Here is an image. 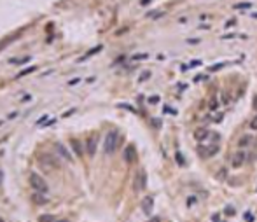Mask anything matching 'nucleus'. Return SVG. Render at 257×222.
<instances>
[{"mask_svg":"<svg viewBox=\"0 0 257 222\" xmlns=\"http://www.w3.org/2000/svg\"><path fill=\"white\" fill-rule=\"evenodd\" d=\"M0 222H5V220H4V219H0Z\"/></svg>","mask_w":257,"mask_h":222,"instance_id":"4c0bfd02","label":"nucleus"},{"mask_svg":"<svg viewBox=\"0 0 257 222\" xmlns=\"http://www.w3.org/2000/svg\"><path fill=\"white\" fill-rule=\"evenodd\" d=\"M147 187V173L145 170H138L135 175V180H133V191L135 193H142Z\"/></svg>","mask_w":257,"mask_h":222,"instance_id":"20e7f679","label":"nucleus"},{"mask_svg":"<svg viewBox=\"0 0 257 222\" xmlns=\"http://www.w3.org/2000/svg\"><path fill=\"white\" fill-rule=\"evenodd\" d=\"M142 210H144V213L145 215H151L154 210V198L152 196H145L144 198V201H142Z\"/></svg>","mask_w":257,"mask_h":222,"instance_id":"1a4fd4ad","label":"nucleus"},{"mask_svg":"<svg viewBox=\"0 0 257 222\" xmlns=\"http://www.w3.org/2000/svg\"><path fill=\"white\" fill-rule=\"evenodd\" d=\"M187 44H191V46H196V44H200V40H198V39H189Z\"/></svg>","mask_w":257,"mask_h":222,"instance_id":"bb28decb","label":"nucleus"},{"mask_svg":"<svg viewBox=\"0 0 257 222\" xmlns=\"http://www.w3.org/2000/svg\"><path fill=\"white\" fill-rule=\"evenodd\" d=\"M250 16H252V18H257V12L255 14H250Z\"/></svg>","mask_w":257,"mask_h":222,"instance_id":"c9c22d12","label":"nucleus"},{"mask_svg":"<svg viewBox=\"0 0 257 222\" xmlns=\"http://www.w3.org/2000/svg\"><path fill=\"white\" fill-rule=\"evenodd\" d=\"M79 81H81V79H74V81H70V82H68V84H70V86H75V84H77V82H79Z\"/></svg>","mask_w":257,"mask_h":222,"instance_id":"7c9ffc66","label":"nucleus"},{"mask_svg":"<svg viewBox=\"0 0 257 222\" xmlns=\"http://www.w3.org/2000/svg\"><path fill=\"white\" fill-rule=\"evenodd\" d=\"M234 23H236V21H234V19H231V21H227V23H226V28H229V26H233V25H234Z\"/></svg>","mask_w":257,"mask_h":222,"instance_id":"c756f323","label":"nucleus"},{"mask_svg":"<svg viewBox=\"0 0 257 222\" xmlns=\"http://www.w3.org/2000/svg\"><path fill=\"white\" fill-rule=\"evenodd\" d=\"M250 128H252V130H257V116L250 121Z\"/></svg>","mask_w":257,"mask_h":222,"instance_id":"b1692460","label":"nucleus"},{"mask_svg":"<svg viewBox=\"0 0 257 222\" xmlns=\"http://www.w3.org/2000/svg\"><path fill=\"white\" fill-rule=\"evenodd\" d=\"M123 158H124V161H126V163H130V165H131V163H135V161H137V149H135L133 145H128V147L124 149Z\"/></svg>","mask_w":257,"mask_h":222,"instance_id":"6e6552de","label":"nucleus"},{"mask_svg":"<svg viewBox=\"0 0 257 222\" xmlns=\"http://www.w3.org/2000/svg\"><path fill=\"white\" fill-rule=\"evenodd\" d=\"M2 179H4V173H2V172H0V182H2Z\"/></svg>","mask_w":257,"mask_h":222,"instance_id":"f704fd0d","label":"nucleus"},{"mask_svg":"<svg viewBox=\"0 0 257 222\" xmlns=\"http://www.w3.org/2000/svg\"><path fill=\"white\" fill-rule=\"evenodd\" d=\"M39 163L44 170H51V168H58V161L53 154H42L39 158Z\"/></svg>","mask_w":257,"mask_h":222,"instance_id":"423d86ee","label":"nucleus"},{"mask_svg":"<svg viewBox=\"0 0 257 222\" xmlns=\"http://www.w3.org/2000/svg\"><path fill=\"white\" fill-rule=\"evenodd\" d=\"M117 144H119V133L117 131H109L107 133V137H105V152L109 154H114L116 152V149H117Z\"/></svg>","mask_w":257,"mask_h":222,"instance_id":"f03ea898","label":"nucleus"},{"mask_svg":"<svg viewBox=\"0 0 257 222\" xmlns=\"http://www.w3.org/2000/svg\"><path fill=\"white\" fill-rule=\"evenodd\" d=\"M252 140H254V137H250V135H243L241 138L238 140V145L241 147H248V145H252Z\"/></svg>","mask_w":257,"mask_h":222,"instance_id":"f8f14e48","label":"nucleus"},{"mask_svg":"<svg viewBox=\"0 0 257 222\" xmlns=\"http://www.w3.org/2000/svg\"><path fill=\"white\" fill-rule=\"evenodd\" d=\"M54 149H56V152L60 154L63 159H67V161H72V159H74V158H72V154L68 152V149L63 145V144H60V142H58V144H54Z\"/></svg>","mask_w":257,"mask_h":222,"instance_id":"9d476101","label":"nucleus"},{"mask_svg":"<svg viewBox=\"0 0 257 222\" xmlns=\"http://www.w3.org/2000/svg\"><path fill=\"white\" fill-rule=\"evenodd\" d=\"M217 105H219V103H217V100H214V98H212V100H210V110H215Z\"/></svg>","mask_w":257,"mask_h":222,"instance_id":"6ab92c4d","label":"nucleus"},{"mask_svg":"<svg viewBox=\"0 0 257 222\" xmlns=\"http://www.w3.org/2000/svg\"><path fill=\"white\" fill-rule=\"evenodd\" d=\"M40 194H42V193H37L33 199H35L37 203H39V205H44V203H46V199H44V198H40Z\"/></svg>","mask_w":257,"mask_h":222,"instance_id":"a211bd4d","label":"nucleus"},{"mask_svg":"<svg viewBox=\"0 0 257 222\" xmlns=\"http://www.w3.org/2000/svg\"><path fill=\"white\" fill-rule=\"evenodd\" d=\"M254 109H255V110H257V96L254 98Z\"/></svg>","mask_w":257,"mask_h":222,"instance_id":"473e14b6","label":"nucleus"},{"mask_svg":"<svg viewBox=\"0 0 257 222\" xmlns=\"http://www.w3.org/2000/svg\"><path fill=\"white\" fill-rule=\"evenodd\" d=\"M245 219H247L248 222H252V220H254V217H252V213H245Z\"/></svg>","mask_w":257,"mask_h":222,"instance_id":"c85d7f7f","label":"nucleus"},{"mask_svg":"<svg viewBox=\"0 0 257 222\" xmlns=\"http://www.w3.org/2000/svg\"><path fill=\"white\" fill-rule=\"evenodd\" d=\"M212 222H219V215H214V219H212Z\"/></svg>","mask_w":257,"mask_h":222,"instance_id":"2f4dec72","label":"nucleus"},{"mask_svg":"<svg viewBox=\"0 0 257 222\" xmlns=\"http://www.w3.org/2000/svg\"><path fill=\"white\" fill-rule=\"evenodd\" d=\"M210 137H212V131L207 130V128H198L194 131V138L198 140V142H208Z\"/></svg>","mask_w":257,"mask_h":222,"instance_id":"0eeeda50","label":"nucleus"},{"mask_svg":"<svg viewBox=\"0 0 257 222\" xmlns=\"http://www.w3.org/2000/svg\"><path fill=\"white\" fill-rule=\"evenodd\" d=\"M236 9H245V7H250V2H245V4H236Z\"/></svg>","mask_w":257,"mask_h":222,"instance_id":"aec40b11","label":"nucleus"},{"mask_svg":"<svg viewBox=\"0 0 257 222\" xmlns=\"http://www.w3.org/2000/svg\"><path fill=\"white\" fill-rule=\"evenodd\" d=\"M226 67V63H215V65H212V67H208V72H217V70H221Z\"/></svg>","mask_w":257,"mask_h":222,"instance_id":"2eb2a0df","label":"nucleus"},{"mask_svg":"<svg viewBox=\"0 0 257 222\" xmlns=\"http://www.w3.org/2000/svg\"><path fill=\"white\" fill-rule=\"evenodd\" d=\"M30 184H32V187L37 191V193H42V194H46L49 191L47 184L44 182V179H42L39 173H30Z\"/></svg>","mask_w":257,"mask_h":222,"instance_id":"7ed1b4c3","label":"nucleus"},{"mask_svg":"<svg viewBox=\"0 0 257 222\" xmlns=\"http://www.w3.org/2000/svg\"><path fill=\"white\" fill-rule=\"evenodd\" d=\"M149 77H151V72H145V74L140 75V81H145V79H149Z\"/></svg>","mask_w":257,"mask_h":222,"instance_id":"a878e982","label":"nucleus"},{"mask_svg":"<svg viewBox=\"0 0 257 222\" xmlns=\"http://www.w3.org/2000/svg\"><path fill=\"white\" fill-rule=\"evenodd\" d=\"M165 114H172V116H175V114H177V112H175V109H170V107H165Z\"/></svg>","mask_w":257,"mask_h":222,"instance_id":"412c9836","label":"nucleus"},{"mask_svg":"<svg viewBox=\"0 0 257 222\" xmlns=\"http://www.w3.org/2000/svg\"><path fill=\"white\" fill-rule=\"evenodd\" d=\"M56 219L53 215H40L39 217V222H54Z\"/></svg>","mask_w":257,"mask_h":222,"instance_id":"dca6fc26","label":"nucleus"},{"mask_svg":"<svg viewBox=\"0 0 257 222\" xmlns=\"http://www.w3.org/2000/svg\"><path fill=\"white\" fill-rule=\"evenodd\" d=\"M217 180H227V168H219V172L215 173Z\"/></svg>","mask_w":257,"mask_h":222,"instance_id":"4468645a","label":"nucleus"},{"mask_svg":"<svg viewBox=\"0 0 257 222\" xmlns=\"http://www.w3.org/2000/svg\"><path fill=\"white\" fill-rule=\"evenodd\" d=\"M54 222H68V220H54Z\"/></svg>","mask_w":257,"mask_h":222,"instance_id":"e433bc0d","label":"nucleus"},{"mask_svg":"<svg viewBox=\"0 0 257 222\" xmlns=\"http://www.w3.org/2000/svg\"><path fill=\"white\" fill-rule=\"evenodd\" d=\"M247 163V152H245L243 149L241 151H236V152L231 154V168H234V170H238V168H241Z\"/></svg>","mask_w":257,"mask_h":222,"instance_id":"39448f33","label":"nucleus"},{"mask_svg":"<svg viewBox=\"0 0 257 222\" xmlns=\"http://www.w3.org/2000/svg\"><path fill=\"white\" fill-rule=\"evenodd\" d=\"M221 151V145H219V142H200V145H198V154H200V158L203 159H208V158H214L217 152Z\"/></svg>","mask_w":257,"mask_h":222,"instance_id":"f257e3e1","label":"nucleus"},{"mask_svg":"<svg viewBox=\"0 0 257 222\" xmlns=\"http://www.w3.org/2000/svg\"><path fill=\"white\" fill-rule=\"evenodd\" d=\"M226 213H227V215H234L236 212H234V208H233V206H226Z\"/></svg>","mask_w":257,"mask_h":222,"instance_id":"5701e85b","label":"nucleus"},{"mask_svg":"<svg viewBox=\"0 0 257 222\" xmlns=\"http://www.w3.org/2000/svg\"><path fill=\"white\" fill-rule=\"evenodd\" d=\"M96 145H98L96 137H91V138L86 140V151H88V156H95V154H96Z\"/></svg>","mask_w":257,"mask_h":222,"instance_id":"9b49d317","label":"nucleus"},{"mask_svg":"<svg viewBox=\"0 0 257 222\" xmlns=\"http://www.w3.org/2000/svg\"><path fill=\"white\" fill-rule=\"evenodd\" d=\"M152 124H154V128H159V126H161V121H159V119H152Z\"/></svg>","mask_w":257,"mask_h":222,"instance_id":"cd10ccee","label":"nucleus"},{"mask_svg":"<svg viewBox=\"0 0 257 222\" xmlns=\"http://www.w3.org/2000/svg\"><path fill=\"white\" fill-rule=\"evenodd\" d=\"M175 159H177V163H179L180 166L186 165V161H184V158H182V152H175Z\"/></svg>","mask_w":257,"mask_h":222,"instance_id":"f3484780","label":"nucleus"},{"mask_svg":"<svg viewBox=\"0 0 257 222\" xmlns=\"http://www.w3.org/2000/svg\"><path fill=\"white\" fill-rule=\"evenodd\" d=\"M149 56L147 54H137V56H133V60H147Z\"/></svg>","mask_w":257,"mask_h":222,"instance_id":"393cba45","label":"nucleus"},{"mask_svg":"<svg viewBox=\"0 0 257 222\" xmlns=\"http://www.w3.org/2000/svg\"><path fill=\"white\" fill-rule=\"evenodd\" d=\"M70 145H72V149H74V154L75 156H82V147H81V144L77 142V140H70Z\"/></svg>","mask_w":257,"mask_h":222,"instance_id":"ddd939ff","label":"nucleus"},{"mask_svg":"<svg viewBox=\"0 0 257 222\" xmlns=\"http://www.w3.org/2000/svg\"><path fill=\"white\" fill-rule=\"evenodd\" d=\"M158 102H159V96H158V95H154V96L149 98V103H158Z\"/></svg>","mask_w":257,"mask_h":222,"instance_id":"4be33fe9","label":"nucleus"},{"mask_svg":"<svg viewBox=\"0 0 257 222\" xmlns=\"http://www.w3.org/2000/svg\"><path fill=\"white\" fill-rule=\"evenodd\" d=\"M151 222H159V217H154V219H151Z\"/></svg>","mask_w":257,"mask_h":222,"instance_id":"72a5a7b5","label":"nucleus"}]
</instances>
